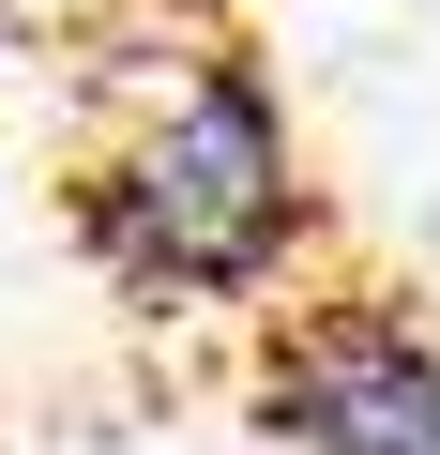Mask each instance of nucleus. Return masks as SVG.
<instances>
[{
    "instance_id": "f03ea898",
    "label": "nucleus",
    "mask_w": 440,
    "mask_h": 455,
    "mask_svg": "<svg viewBox=\"0 0 440 455\" xmlns=\"http://www.w3.org/2000/svg\"><path fill=\"white\" fill-rule=\"evenodd\" d=\"M274 425L304 455H440V349L395 304H304L274 349Z\"/></svg>"
},
{
    "instance_id": "f257e3e1",
    "label": "nucleus",
    "mask_w": 440,
    "mask_h": 455,
    "mask_svg": "<svg viewBox=\"0 0 440 455\" xmlns=\"http://www.w3.org/2000/svg\"><path fill=\"white\" fill-rule=\"evenodd\" d=\"M92 228H107V259L137 289H182V304H228L289 259V228H304V182H289V122L244 61H212L182 76L137 152L92 182Z\"/></svg>"
}]
</instances>
